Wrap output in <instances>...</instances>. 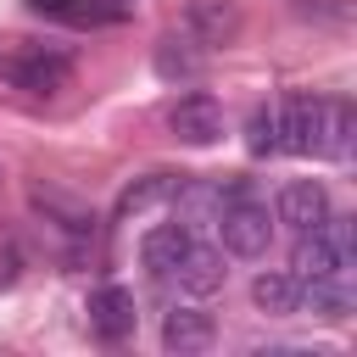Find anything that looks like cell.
<instances>
[{
	"label": "cell",
	"mask_w": 357,
	"mask_h": 357,
	"mask_svg": "<svg viewBox=\"0 0 357 357\" xmlns=\"http://www.w3.org/2000/svg\"><path fill=\"white\" fill-rule=\"evenodd\" d=\"M128 11H134V0H78L73 22H123Z\"/></svg>",
	"instance_id": "ffe728a7"
},
{
	"label": "cell",
	"mask_w": 357,
	"mask_h": 357,
	"mask_svg": "<svg viewBox=\"0 0 357 357\" xmlns=\"http://www.w3.org/2000/svg\"><path fill=\"white\" fill-rule=\"evenodd\" d=\"M296 279H301L296 312H312V318H329V324H346V318L357 312L351 279H335V273H296Z\"/></svg>",
	"instance_id": "52a82bcc"
},
{
	"label": "cell",
	"mask_w": 357,
	"mask_h": 357,
	"mask_svg": "<svg viewBox=\"0 0 357 357\" xmlns=\"http://www.w3.org/2000/svg\"><path fill=\"white\" fill-rule=\"evenodd\" d=\"M89 329L106 340V346H117V340H128L134 335V324H139V307H134V296L123 290V284H100V290H89Z\"/></svg>",
	"instance_id": "ba28073f"
},
{
	"label": "cell",
	"mask_w": 357,
	"mask_h": 357,
	"mask_svg": "<svg viewBox=\"0 0 357 357\" xmlns=\"http://www.w3.org/2000/svg\"><path fill=\"white\" fill-rule=\"evenodd\" d=\"M223 273H229V268H223V251H212L201 234H190L184 251L173 257V268H167L156 284H173L178 296H195V301H201V296H218V290H223Z\"/></svg>",
	"instance_id": "5b68a950"
},
{
	"label": "cell",
	"mask_w": 357,
	"mask_h": 357,
	"mask_svg": "<svg viewBox=\"0 0 357 357\" xmlns=\"http://www.w3.org/2000/svg\"><path fill=\"white\" fill-rule=\"evenodd\" d=\"M167 128H173V139L178 145H218L223 139V106L212 100V95H184V100H173L167 106Z\"/></svg>",
	"instance_id": "8992f818"
},
{
	"label": "cell",
	"mask_w": 357,
	"mask_h": 357,
	"mask_svg": "<svg viewBox=\"0 0 357 357\" xmlns=\"http://www.w3.org/2000/svg\"><path fill=\"white\" fill-rule=\"evenodd\" d=\"M296 296H301V279L296 273H257L251 279V301L268 318H290L296 312Z\"/></svg>",
	"instance_id": "9a60e30c"
},
{
	"label": "cell",
	"mask_w": 357,
	"mask_h": 357,
	"mask_svg": "<svg viewBox=\"0 0 357 357\" xmlns=\"http://www.w3.org/2000/svg\"><path fill=\"white\" fill-rule=\"evenodd\" d=\"M351 145H357V112H351V100H329L324 156H329V162H351Z\"/></svg>",
	"instance_id": "2e32d148"
},
{
	"label": "cell",
	"mask_w": 357,
	"mask_h": 357,
	"mask_svg": "<svg viewBox=\"0 0 357 357\" xmlns=\"http://www.w3.org/2000/svg\"><path fill=\"white\" fill-rule=\"evenodd\" d=\"M173 206H178V223H184L190 234H201V229H212V218H218V206H223V184H190V178H178Z\"/></svg>",
	"instance_id": "5bb4252c"
},
{
	"label": "cell",
	"mask_w": 357,
	"mask_h": 357,
	"mask_svg": "<svg viewBox=\"0 0 357 357\" xmlns=\"http://www.w3.org/2000/svg\"><path fill=\"white\" fill-rule=\"evenodd\" d=\"M357 268V229L351 218H324L312 229H296V273H335V279H351Z\"/></svg>",
	"instance_id": "3957f363"
},
{
	"label": "cell",
	"mask_w": 357,
	"mask_h": 357,
	"mask_svg": "<svg viewBox=\"0 0 357 357\" xmlns=\"http://www.w3.org/2000/svg\"><path fill=\"white\" fill-rule=\"evenodd\" d=\"M33 11H45V17H61V22H73L78 17V0H28Z\"/></svg>",
	"instance_id": "44dd1931"
},
{
	"label": "cell",
	"mask_w": 357,
	"mask_h": 357,
	"mask_svg": "<svg viewBox=\"0 0 357 357\" xmlns=\"http://www.w3.org/2000/svg\"><path fill=\"white\" fill-rule=\"evenodd\" d=\"M324 218H329V190H324V184L296 178V184L279 190V223H290V229H312V223H324Z\"/></svg>",
	"instance_id": "7c38bea8"
},
{
	"label": "cell",
	"mask_w": 357,
	"mask_h": 357,
	"mask_svg": "<svg viewBox=\"0 0 357 357\" xmlns=\"http://www.w3.org/2000/svg\"><path fill=\"white\" fill-rule=\"evenodd\" d=\"M290 11L318 22V28H351V17H357L351 0H290Z\"/></svg>",
	"instance_id": "ac0fdd59"
},
{
	"label": "cell",
	"mask_w": 357,
	"mask_h": 357,
	"mask_svg": "<svg viewBox=\"0 0 357 357\" xmlns=\"http://www.w3.org/2000/svg\"><path fill=\"white\" fill-rule=\"evenodd\" d=\"M33 206H39V212H50V218H56V229H67V234H78V240H89V234H95V212L73 206V201H67V195H56V190H33Z\"/></svg>",
	"instance_id": "e0dca14e"
},
{
	"label": "cell",
	"mask_w": 357,
	"mask_h": 357,
	"mask_svg": "<svg viewBox=\"0 0 357 357\" xmlns=\"http://www.w3.org/2000/svg\"><path fill=\"white\" fill-rule=\"evenodd\" d=\"M201 73H206V45H201V39L167 33V39L156 45V78H167V84H195Z\"/></svg>",
	"instance_id": "30bf717a"
},
{
	"label": "cell",
	"mask_w": 357,
	"mask_h": 357,
	"mask_svg": "<svg viewBox=\"0 0 357 357\" xmlns=\"http://www.w3.org/2000/svg\"><path fill=\"white\" fill-rule=\"evenodd\" d=\"M178 178H184V173H178ZM178 178H173V173H145V178L123 184V190H117V206H112V218H145V212H156L162 201H173Z\"/></svg>",
	"instance_id": "4fadbf2b"
},
{
	"label": "cell",
	"mask_w": 357,
	"mask_h": 357,
	"mask_svg": "<svg viewBox=\"0 0 357 357\" xmlns=\"http://www.w3.org/2000/svg\"><path fill=\"white\" fill-rule=\"evenodd\" d=\"M73 84V56L67 50H45V45H11L0 50V89L11 95H56Z\"/></svg>",
	"instance_id": "7a4b0ae2"
},
{
	"label": "cell",
	"mask_w": 357,
	"mask_h": 357,
	"mask_svg": "<svg viewBox=\"0 0 357 357\" xmlns=\"http://www.w3.org/2000/svg\"><path fill=\"white\" fill-rule=\"evenodd\" d=\"M245 145H251V156L279 151V106H257V112H251V123H245Z\"/></svg>",
	"instance_id": "d6986e66"
},
{
	"label": "cell",
	"mask_w": 357,
	"mask_h": 357,
	"mask_svg": "<svg viewBox=\"0 0 357 357\" xmlns=\"http://www.w3.org/2000/svg\"><path fill=\"white\" fill-rule=\"evenodd\" d=\"M184 33L201 39L206 50H212V45H229V39L240 33V6H234V0H190V6H184Z\"/></svg>",
	"instance_id": "9c48e42d"
},
{
	"label": "cell",
	"mask_w": 357,
	"mask_h": 357,
	"mask_svg": "<svg viewBox=\"0 0 357 357\" xmlns=\"http://www.w3.org/2000/svg\"><path fill=\"white\" fill-rule=\"evenodd\" d=\"M212 340H218V324H212L206 312H195V307H173V312L162 318V346L178 351V357H195V351H206Z\"/></svg>",
	"instance_id": "8fae6325"
},
{
	"label": "cell",
	"mask_w": 357,
	"mask_h": 357,
	"mask_svg": "<svg viewBox=\"0 0 357 357\" xmlns=\"http://www.w3.org/2000/svg\"><path fill=\"white\" fill-rule=\"evenodd\" d=\"M324 123H329V100L324 95H290V100H279V151H290V156H324Z\"/></svg>",
	"instance_id": "277c9868"
},
{
	"label": "cell",
	"mask_w": 357,
	"mask_h": 357,
	"mask_svg": "<svg viewBox=\"0 0 357 357\" xmlns=\"http://www.w3.org/2000/svg\"><path fill=\"white\" fill-rule=\"evenodd\" d=\"M212 229H218V240H223L229 257H262L268 240H273V212H268V201H257L234 178V184H223V206H218Z\"/></svg>",
	"instance_id": "6da1fadb"
}]
</instances>
